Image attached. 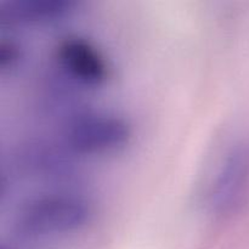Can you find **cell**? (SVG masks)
I'll return each instance as SVG.
<instances>
[{"label":"cell","instance_id":"277c9868","mask_svg":"<svg viewBox=\"0 0 249 249\" xmlns=\"http://www.w3.org/2000/svg\"><path fill=\"white\" fill-rule=\"evenodd\" d=\"M55 60L60 74L72 84L100 87L111 78V67L104 53L80 36H67L57 44Z\"/></svg>","mask_w":249,"mask_h":249},{"label":"cell","instance_id":"8992f818","mask_svg":"<svg viewBox=\"0 0 249 249\" xmlns=\"http://www.w3.org/2000/svg\"><path fill=\"white\" fill-rule=\"evenodd\" d=\"M75 6L72 0H22L5 9L4 18L16 24L48 23L70 15Z\"/></svg>","mask_w":249,"mask_h":249},{"label":"cell","instance_id":"6da1fadb","mask_svg":"<svg viewBox=\"0 0 249 249\" xmlns=\"http://www.w3.org/2000/svg\"><path fill=\"white\" fill-rule=\"evenodd\" d=\"M91 202L77 192L53 191L31 197L15 214L14 229L31 240L60 237L84 229L91 221Z\"/></svg>","mask_w":249,"mask_h":249},{"label":"cell","instance_id":"5b68a950","mask_svg":"<svg viewBox=\"0 0 249 249\" xmlns=\"http://www.w3.org/2000/svg\"><path fill=\"white\" fill-rule=\"evenodd\" d=\"M62 145L48 141H29L16 155V164L26 175L48 181H70L75 177V164Z\"/></svg>","mask_w":249,"mask_h":249},{"label":"cell","instance_id":"7a4b0ae2","mask_svg":"<svg viewBox=\"0 0 249 249\" xmlns=\"http://www.w3.org/2000/svg\"><path fill=\"white\" fill-rule=\"evenodd\" d=\"M131 126L123 117L101 112H77L68 117L61 145L73 156L112 153L125 147Z\"/></svg>","mask_w":249,"mask_h":249},{"label":"cell","instance_id":"52a82bcc","mask_svg":"<svg viewBox=\"0 0 249 249\" xmlns=\"http://www.w3.org/2000/svg\"><path fill=\"white\" fill-rule=\"evenodd\" d=\"M22 49L14 40H4L0 44V70L9 72L15 70L22 60Z\"/></svg>","mask_w":249,"mask_h":249},{"label":"cell","instance_id":"3957f363","mask_svg":"<svg viewBox=\"0 0 249 249\" xmlns=\"http://www.w3.org/2000/svg\"><path fill=\"white\" fill-rule=\"evenodd\" d=\"M249 198V145L240 143L221 160L208 192L212 213L225 216L237 212Z\"/></svg>","mask_w":249,"mask_h":249}]
</instances>
